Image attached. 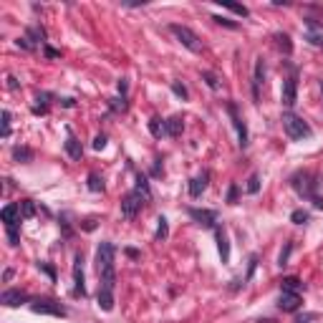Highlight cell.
I'll return each mask as SVG.
<instances>
[{
    "mask_svg": "<svg viewBox=\"0 0 323 323\" xmlns=\"http://www.w3.org/2000/svg\"><path fill=\"white\" fill-rule=\"evenodd\" d=\"M31 43H38L41 38H43V31H38V28H28V36H26Z\"/></svg>",
    "mask_w": 323,
    "mask_h": 323,
    "instance_id": "obj_35",
    "label": "cell"
},
{
    "mask_svg": "<svg viewBox=\"0 0 323 323\" xmlns=\"http://www.w3.org/2000/svg\"><path fill=\"white\" fill-rule=\"evenodd\" d=\"M275 41H278V46L285 51V53H290L293 51V46H290V38H288V33H278L275 36Z\"/></svg>",
    "mask_w": 323,
    "mask_h": 323,
    "instance_id": "obj_27",
    "label": "cell"
},
{
    "mask_svg": "<svg viewBox=\"0 0 323 323\" xmlns=\"http://www.w3.org/2000/svg\"><path fill=\"white\" fill-rule=\"evenodd\" d=\"M31 310L33 313H43V315H66V308L61 305V303H56V300H31Z\"/></svg>",
    "mask_w": 323,
    "mask_h": 323,
    "instance_id": "obj_5",
    "label": "cell"
},
{
    "mask_svg": "<svg viewBox=\"0 0 323 323\" xmlns=\"http://www.w3.org/2000/svg\"><path fill=\"white\" fill-rule=\"evenodd\" d=\"M8 86H11V89H13V91H16V89H18V81H16V78H13V76H8Z\"/></svg>",
    "mask_w": 323,
    "mask_h": 323,
    "instance_id": "obj_46",
    "label": "cell"
},
{
    "mask_svg": "<svg viewBox=\"0 0 323 323\" xmlns=\"http://www.w3.org/2000/svg\"><path fill=\"white\" fill-rule=\"evenodd\" d=\"M141 205H144V200H141L136 192H129V195L121 200V217L134 220V217H136V212L141 210Z\"/></svg>",
    "mask_w": 323,
    "mask_h": 323,
    "instance_id": "obj_6",
    "label": "cell"
},
{
    "mask_svg": "<svg viewBox=\"0 0 323 323\" xmlns=\"http://www.w3.org/2000/svg\"><path fill=\"white\" fill-rule=\"evenodd\" d=\"M215 235H217V248H220V258H222V263H230V243H227L225 230H217Z\"/></svg>",
    "mask_w": 323,
    "mask_h": 323,
    "instance_id": "obj_17",
    "label": "cell"
},
{
    "mask_svg": "<svg viewBox=\"0 0 323 323\" xmlns=\"http://www.w3.org/2000/svg\"><path fill=\"white\" fill-rule=\"evenodd\" d=\"M134 192H136V195H139L144 202H149V200H151V190H149V182H146V177H141V175L136 177V190H134Z\"/></svg>",
    "mask_w": 323,
    "mask_h": 323,
    "instance_id": "obj_19",
    "label": "cell"
},
{
    "mask_svg": "<svg viewBox=\"0 0 323 323\" xmlns=\"http://www.w3.org/2000/svg\"><path fill=\"white\" fill-rule=\"evenodd\" d=\"M278 308L285 310V313L298 310V308H300V295H298V293H290V290H283V295H280V300H278Z\"/></svg>",
    "mask_w": 323,
    "mask_h": 323,
    "instance_id": "obj_13",
    "label": "cell"
},
{
    "mask_svg": "<svg viewBox=\"0 0 323 323\" xmlns=\"http://www.w3.org/2000/svg\"><path fill=\"white\" fill-rule=\"evenodd\" d=\"M290 250H293V243H285V248H283V253H280V258H278V263H280V265H288V255H290Z\"/></svg>",
    "mask_w": 323,
    "mask_h": 323,
    "instance_id": "obj_36",
    "label": "cell"
},
{
    "mask_svg": "<svg viewBox=\"0 0 323 323\" xmlns=\"http://www.w3.org/2000/svg\"><path fill=\"white\" fill-rule=\"evenodd\" d=\"M320 91H323V81H320Z\"/></svg>",
    "mask_w": 323,
    "mask_h": 323,
    "instance_id": "obj_48",
    "label": "cell"
},
{
    "mask_svg": "<svg viewBox=\"0 0 323 323\" xmlns=\"http://www.w3.org/2000/svg\"><path fill=\"white\" fill-rule=\"evenodd\" d=\"M84 230H89V232H91V230H96V220H94V217H89V220L84 222Z\"/></svg>",
    "mask_w": 323,
    "mask_h": 323,
    "instance_id": "obj_41",
    "label": "cell"
},
{
    "mask_svg": "<svg viewBox=\"0 0 323 323\" xmlns=\"http://www.w3.org/2000/svg\"><path fill=\"white\" fill-rule=\"evenodd\" d=\"M6 232H8V243H11L13 248H18V245H21V235H18V227H6Z\"/></svg>",
    "mask_w": 323,
    "mask_h": 323,
    "instance_id": "obj_32",
    "label": "cell"
},
{
    "mask_svg": "<svg viewBox=\"0 0 323 323\" xmlns=\"http://www.w3.org/2000/svg\"><path fill=\"white\" fill-rule=\"evenodd\" d=\"M298 288H300V280L298 278H283V290H290V293H298Z\"/></svg>",
    "mask_w": 323,
    "mask_h": 323,
    "instance_id": "obj_26",
    "label": "cell"
},
{
    "mask_svg": "<svg viewBox=\"0 0 323 323\" xmlns=\"http://www.w3.org/2000/svg\"><path fill=\"white\" fill-rule=\"evenodd\" d=\"M89 190H91V192H101V190H104V180H101L99 175H94V172L89 175Z\"/></svg>",
    "mask_w": 323,
    "mask_h": 323,
    "instance_id": "obj_25",
    "label": "cell"
},
{
    "mask_svg": "<svg viewBox=\"0 0 323 323\" xmlns=\"http://www.w3.org/2000/svg\"><path fill=\"white\" fill-rule=\"evenodd\" d=\"M11 278H13V270H11V268H8V270H6V273H3V280H11Z\"/></svg>",
    "mask_w": 323,
    "mask_h": 323,
    "instance_id": "obj_47",
    "label": "cell"
},
{
    "mask_svg": "<svg viewBox=\"0 0 323 323\" xmlns=\"http://www.w3.org/2000/svg\"><path fill=\"white\" fill-rule=\"evenodd\" d=\"M46 56H48V58H58L61 53H58V51H53V48H46Z\"/></svg>",
    "mask_w": 323,
    "mask_h": 323,
    "instance_id": "obj_44",
    "label": "cell"
},
{
    "mask_svg": "<svg viewBox=\"0 0 323 323\" xmlns=\"http://www.w3.org/2000/svg\"><path fill=\"white\" fill-rule=\"evenodd\" d=\"M295 96H298V76H295V73H290V76L285 78V84H283L280 101H283L285 106H293V104H295Z\"/></svg>",
    "mask_w": 323,
    "mask_h": 323,
    "instance_id": "obj_8",
    "label": "cell"
},
{
    "mask_svg": "<svg viewBox=\"0 0 323 323\" xmlns=\"http://www.w3.org/2000/svg\"><path fill=\"white\" fill-rule=\"evenodd\" d=\"M290 185H293V190L298 192V195H303V197H315V177L310 175V172H305V170H300V172H295L293 177H290Z\"/></svg>",
    "mask_w": 323,
    "mask_h": 323,
    "instance_id": "obj_2",
    "label": "cell"
},
{
    "mask_svg": "<svg viewBox=\"0 0 323 323\" xmlns=\"http://www.w3.org/2000/svg\"><path fill=\"white\" fill-rule=\"evenodd\" d=\"M283 129H285V134L293 139V141H303V139H308L313 131H310V126L300 119V116H295L293 111H285L283 114Z\"/></svg>",
    "mask_w": 323,
    "mask_h": 323,
    "instance_id": "obj_1",
    "label": "cell"
},
{
    "mask_svg": "<svg viewBox=\"0 0 323 323\" xmlns=\"http://www.w3.org/2000/svg\"><path fill=\"white\" fill-rule=\"evenodd\" d=\"M104 146H106V136H104V134H99V136L94 139V149H96V151H101Z\"/></svg>",
    "mask_w": 323,
    "mask_h": 323,
    "instance_id": "obj_39",
    "label": "cell"
},
{
    "mask_svg": "<svg viewBox=\"0 0 323 323\" xmlns=\"http://www.w3.org/2000/svg\"><path fill=\"white\" fill-rule=\"evenodd\" d=\"M170 31L175 33V38H177L187 51H192V53H200V51H202V43H200L197 33H195V31H190L187 26H177V23H175V26H170Z\"/></svg>",
    "mask_w": 323,
    "mask_h": 323,
    "instance_id": "obj_3",
    "label": "cell"
},
{
    "mask_svg": "<svg viewBox=\"0 0 323 323\" xmlns=\"http://www.w3.org/2000/svg\"><path fill=\"white\" fill-rule=\"evenodd\" d=\"M227 202H230V205L237 202V185H230V190H227Z\"/></svg>",
    "mask_w": 323,
    "mask_h": 323,
    "instance_id": "obj_37",
    "label": "cell"
},
{
    "mask_svg": "<svg viewBox=\"0 0 323 323\" xmlns=\"http://www.w3.org/2000/svg\"><path fill=\"white\" fill-rule=\"evenodd\" d=\"M167 235H170L167 217H159V220H156V232H154V237H156V240H167Z\"/></svg>",
    "mask_w": 323,
    "mask_h": 323,
    "instance_id": "obj_22",
    "label": "cell"
},
{
    "mask_svg": "<svg viewBox=\"0 0 323 323\" xmlns=\"http://www.w3.org/2000/svg\"><path fill=\"white\" fill-rule=\"evenodd\" d=\"M16 43H18V46H21V48H26V51H31V48H33V43H31V41H28V38H18V41H16Z\"/></svg>",
    "mask_w": 323,
    "mask_h": 323,
    "instance_id": "obj_40",
    "label": "cell"
},
{
    "mask_svg": "<svg viewBox=\"0 0 323 323\" xmlns=\"http://www.w3.org/2000/svg\"><path fill=\"white\" fill-rule=\"evenodd\" d=\"M190 217L197 225H202V227H215V222H217V215L212 210H197V207H192L190 210Z\"/></svg>",
    "mask_w": 323,
    "mask_h": 323,
    "instance_id": "obj_12",
    "label": "cell"
},
{
    "mask_svg": "<svg viewBox=\"0 0 323 323\" xmlns=\"http://www.w3.org/2000/svg\"><path fill=\"white\" fill-rule=\"evenodd\" d=\"M202 78H205V84H207L212 91H217V89H220V81H217V76H215V73L205 71V73H202Z\"/></svg>",
    "mask_w": 323,
    "mask_h": 323,
    "instance_id": "obj_30",
    "label": "cell"
},
{
    "mask_svg": "<svg viewBox=\"0 0 323 323\" xmlns=\"http://www.w3.org/2000/svg\"><path fill=\"white\" fill-rule=\"evenodd\" d=\"M114 258H116V248L111 243H101L99 250H96V268H99V273L111 270L114 268Z\"/></svg>",
    "mask_w": 323,
    "mask_h": 323,
    "instance_id": "obj_4",
    "label": "cell"
},
{
    "mask_svg": "<svg viewBox=\"0 0 323 323\" xmlns=\"http://www.w3.org/2000/svg\"><path fill=\"white\" fill-rule=\"evenodd\" d=\"M0 303L8 305V308H18V305H23V303H31V298H28L26 290L13 288V290H3V295H0Z\"/></svg>",
    "mask_w": 323,
    "mask_h": 323,
    "instance_id": "obj_7",
    "label": "cell"
},
{
    "mask_svg": "<svg viewBox=\"0 0 323 323\" xmlns=\"http://www.w3.org/2000/svg\"><path fill=\"white\" fill-rule=\"evenodd\" d=\"M255 263H258V255H253V258H250V268H248V278L253 275V270H255Z\"/></svg>",
    "mask_w": 323,
    "mask_h": 323,
    "instance_id": "obj_42",
    "label": "cell"
},
{
    "mask_svg": "<svg viewBox=\"0 0 323 323\" xmlns=\"http://www.w3.org/2000/svg\"><path fill=\"white\" fill-rule=\"evenodd\" d=\"M172 91H175L182 101H187V96H190V94H187V89H185V84H180V81H175V84H172Z\"/></svg>",
    "mask_w": 323,
    "mask_h": 323,
    "instance_id": "obj_33",
    "label": "cell"
},
{
    "mask_svg": "<svg viewBox=\"0 0 323 323\" xmlns=\"http://www.w3.org/2000/svg\"><path fill=\"white\" fill-rule=\"evenodd\" d=\"M212 21H215V23H220V26H227V28H237V23H235V21H227V18H220V16H215Z\"/></svg>",
    "mask_w": 323,
    "mask_h": 323,
    "instance_id": "obj_38",
    "label": "cell"
},
{
    "mask_svg": "<svg viewBox=\"0 0 323 323\" xmlns=\"http://www.w3.org/2000/svg\"><path fill=\"white\" fill-rule=\"evenodd\" d=\"M313 205H315L318 210H323V197H318V195H315V197H313Z\"/></svg>",
    "mask_w": 323,
    "mask_h": 323,
    "instance_id": "obj_45",
    "label": "cell"
},
{
    "mask_svg": "<svg viewBox=\"0 0 323 323\" xmlns=\"http://www.w3.org/2000/svg\"><path fill=\"white\" fill-rule=\"evenodd\" d=\"M149 131H151L154 136H162V134H167V129H165V121H162V119H151V121H149Z\"/></svg>",
    "mask_w": 323,
    "mask_h": 323,
    "instance_id": "obj_24",
    "label": "cell"
},
{
    "mask_svg": "<svg viewBox=\"0 0 323 323\" xmlns=\"http://www.w3.org/2000/svg\"><path fill=\"white\" fill-rule=\"evenodd\" d=\"M207 182H210V175H207V172H200V175L190 182V195H192V197H202V192L207 190Z\"/></svg>",
    "mask_w": 323,
    "mask_h": 323,
    "instance_id": "obj_14",
    "label": "cell"
},
{
    "mask_svg": "<svg viewBox=\"0 0 323 323\" xmlns=\"http://www.w3.org/2000/svg\"><path fill=\"white\" fill-rule=\"evenodd\" d=\"M217 3H220L222 8H227V11H232V13L243 16V18H248V16H250V11H248L245 6H240V3H230V0H217Z\"/></svg>",
    "mask_w": 323,
    "mask_h": 323,
    "instance_id": "obj_20",
    "label": "cell"
},
{
    "mask_svg": "<svg viewBox=\"0 0 323 323\" xmlns=\"http://www.w3.org/2000/svg\"><path fill=\"white\" fill-rule=\"evenodd\" d=\"M165 129H167L170 136H180L182 129H185V119H182V116H170V119L165 121Z\"/></svg>",
    "mask_w": 323,
    "mask_h": 323,
    "instance_id": "obj_16",
    "label": "cell"
},
{
    "mask_svg": "<svg viewBox=\"0 0 323 323\" xmlns=\"http://www.w3.org/2000/svg\"><path fill=\"white\" fill-rule=\"evenodd\" d=\"M308 217H310V215H308L305 210H293V215H290V220H293L295 225H303V222H308Z\"/></svg>",
    "mask_w": 323,
    "mask_h": 323,
    "instance_id": "obj_31",
    "label": "cell"
},
{
    "mask_svg": "<svg viewBox=\"0 0 323 323\" xmlns=\"http://www.w3.org/2000/svg\"><path fill=\"white\" fill-rule=\"evenodd\" d=\"M18 205H21L23 220H31V217L36 215V202H33V200H23V202H18Z\"/></svg>",
    "mask_w": 323,
    "mask_h": 323,
    "instance_id": "obj_23",
    "label": "cell"
},
{
    "mask_svg": "<svg viewBox=\"0 0 323 323\" xmlns=\"http://www.w3.org/2000/svg\"><path fill=\"white\" fill-rule=\"evenodd\" d=\"M126 89H129V84H126V78H121V81H119V91H121V96L126 94Z\"/></svg>",
    "mask_w": 323,
    "mask_h": 323,
    "instance_id": "obj_43",
    "label": "cell"
},
{
    "mask_svg": "<svg viewBox=\"0 0 323 323\" xmlns=\"http://www.w3.org/2000/svg\"><path fill=\"white\" fill-rule=\"evenodd\" d=\"M263 78H265V66H263V58H258L255 61V76H253V94H255V99H258V91H260Z\"/></svg>",
    "mask_w": 323,
    "mask_h": 323,
    "instance_id": "obj_18",
    "label": "cell"
},
{
    "mask_svg": "<svg viewBox=\"0 0 323 323\" xmlns=\"http://www.w3.org/2000/svg\"><path fill=\"white\" fill-rule=\"evenodd\" d=\"M66 154L71 156V159H81L84 156V149H81V141L68 131V139H66Z\"/></svg>",
    "mask_w": 323,
    "mask_h": 323,
    "instance_id": "obj_15",
    "label": "cell"
},
{
    "mask_svg": "<svg viewBox=\"0 0 323 323\" xmlns=\"http://www.w3.org/2000/svg\"><path fill=\"white\" fill-rule=\"evenodd\" d=\"M13 159H16V162H23V165H26V162L33 159V151H31L28 146H16V149H13Z\"/></svg>",
    "mask_w": 323,
    "mask_h": 323,
    "instance_id": "obj_21",
    "label": "cell"
},
{
    "mask_svg": "<svg viewBox=\"0 0 323 323\" xmlns=\"http://www.w3.org/2000/svg\"><path fill=\"white\" fill-rule=\"evenodd\" d=\"M0 217H3L6 227H18V222L23 220V215H21V205H16V202L6 205V207H3V212H0Z\"/></svg>",
    "mask_w": 323,
    "mask_h": 323,
    "instance_id": "obj_11",
    "label": "cell"
},
{
    "mask_svg": "<svg viewBox=\"0 0 323 323\" xmlns=\"http://www.w3.org/2000/svg\"><path fill=\"white\" fill-rule=\"evenodd\" d=\"M227 111H230L232 126L237 129V139H240V146H248V129H245V121H243V119H240V114H237V106H235V104H227Z\"/></svg>",
    "mask_w": 323,
    "mask_h": 323,
    "instance_id": "obj_10",
    "label": "cell"
},
{
    "mask_svg": "<svg viewBox=\"0 0 323 323\" xmlns=\"http://www.w3.org/2000/svg\"><path fill=\"white\" fill-rule=\"evenodd\" d=\"M0 119H3V121H0V124H3V139H8L11 136V111H3Z\"/></svg>",
    "mask_w": 323,
    "mask_h": 323,
    "instance_id": "obj_29",
    "label": "cell"
},
{
    "mask_svg": "<svg viewBox=\"0 0 323 323\" xmlns=\"http://www.w3.org/2000/svg\"><path fill=\"white\" fill-rule=\"evenodd\" d=\"M310 46H315V48H323V36L320 33H308V38H305Z\"/></svg>",
    "mask_w": 323,
    "mask_h": 323,
    "instance_id": "obj_34",
    "label": "cell"
},
{
    "mask_svg": "<svg viewBox=\"0 0 323 323\" xmlns=\"http://www.w3.org/2000/svg\"><path fill=\"white\" fill-rule=\"evenodd\" d=\"M250 195H258L260 192V177L258 175H250V180H248V187H245Z\"/></svg>",
    "mask_w": 323,
    "mask_h": 323,
    "instance_id": "obj_28",
    "label": "cell"
},
{
    "mask_svg": "<svg viewBox=\"0 0 323 323\" xmlns=\"http://www.w3.org/2000/svg\"><path fill=\"white\" fill-rule=\"evenodd\" d=\"M73 295H86V285H84V258L81 255L73 258Z\"/></svg>",
    "mask_w": 323,
    "mask_h": 323,
    "instance_id": "obj_9",
    "label": "cell"
}]
</instances>
